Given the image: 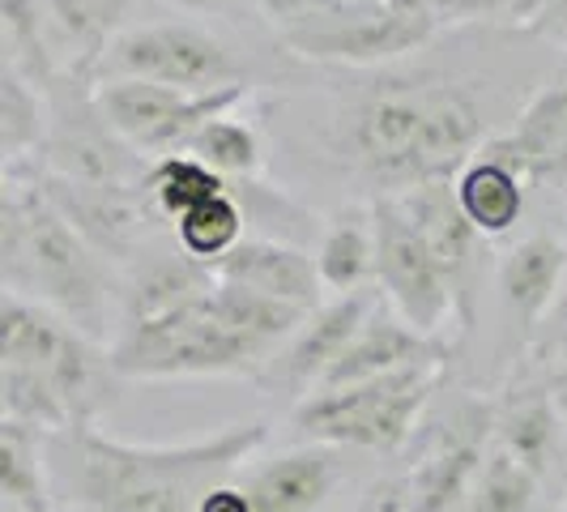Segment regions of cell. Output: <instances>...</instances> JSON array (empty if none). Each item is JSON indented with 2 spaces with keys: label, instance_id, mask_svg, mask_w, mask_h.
<instances>
[{
  "label": "cell",
  "instance_id": "28",
  "mask_svg": "<svg viewBox=\"0 0 567 512\" xmlns=\"http://www.w3.org/2000/svg\"><path fill=\"white\" fill-rule=\"evenodd\" d=\"M538 483V474L495 440L461 512H534Z\"/></svg>",
  "mask_w": 567,
  "mask_h": 512
},
{
  "label": "cell",
  "instance_id": "25",
  "mask_svg": "<svg viewBox=\"0 0 567 512\" xmlns=\"http://www.w3.org/2000/svg\"><path fill=\"white\" fill-rule=\"evenodd\" d=\"M316 269L324 290L350 295L359 290L368 274H375V231H371V214H341L333 227L324 231L320 248H316Z\"/></svg>",
  "mask_w": 567,
  "mask_h": 512
},
{
  "label": "cell",
  "instance_id": "39",
  "mask_svg": "<svg viewBox=\"0 0 567 512\" xmlns=\"http://www.w3.org/2000/svg\"><path fill=\"white\" fill-rule=\"evenodd\" d=\"M179 4H188V9H218V4H230V0H179Z\"/></svg>",
  "mask_w": 567,
  "mask_h": 512
},
{
  "label": "cell",
  "instance_id": "17",
  "mask_svg": "<svg viewBox=\"0 0 567 512\" xmlns=\"http://www.w3.org/2000/svg\"><path fill=\"white\" fill-rule=\"evenodd\" d=\"M426 359H444V346L435 338H423L419 329H410L401 316L375 308L368 316V325L359 329V338L350 341L346 355L333 363V371L320 380V389H346V385L375 380V376H389V371H401L410 363H426Z\"/></svg>",
  "mask_w": 567,
  "mask_h": 512
},
{
  "label": "cell",
  "instance_id": "36",
  "mask_svg": "<svg viewBox=\"0 0 567 512\" xmlns=\"http://www.w3.org/2000/svg\"><path fill=\"white\" fill-rule=\"evenodd\" d=\"M200 512H256V509H252V495L244 487L218 483L200 500Z\"/></svg>",
  "mask_w": 567,
  "mask_h": 512
},
{
  "label": "cell",
  "instance_id": "14",
  "mask_svg": "<svg viewBox=\"0 0 567 512\" xmlns=\"http://www.w3.org/2000/svg\"><path fill=\"white\" fill-rule=\"evenodd\" d=\"M209 274L218 283L248 286L256 295L295 304L303 313L320 308V290H324L320 269H316V256L299 253L290 244H278V239H244L227 256H218L209 265Z\"/></svg>",
  "mask_w": 567,
  "mask_h": 512
},
{
  "label": "cell",
  "instance_id": "11",
  "mask_svg": "<svg viewBox=\"0 0 567 512\" xmlns=\"http://www.w3.org/2000/svg\"><path fill=\"white\" fill-rule=\"evenodd\" d=\"M375 313L368 290H350V295H338L333 304H320L308 325L286 341V350L265 368V380L286 389L290 398H312L320 389V380L333 371L346 346L359 338V329L368 325V316Z\"/></svg>",
  "mask_w": 567,
  "mask_h": 512
},
{
  "label": "cell",
  "instance_id": "26",
  "mask_svg": "<svg viewBox=\"0 0 567 512\" xmlns=\"http://www.w3.org/2000/svg\"><path fill=\"white\" fill-rule=\"evenodd\" d=\"M39 85L27 82L18 64L4 60L0 69V150H4V171L18 167L22 154L48 142V115L39 107Z\"/></svg>",
  "mask_w": 567,
  "mask_h": 512
},
{
  "label": "cell",
  "instance_id": "13",
  "mask_svg": "<svg viewBox=\"0 0 567 512\" xmlns=\"http://www.w3.org/2000/svg\"><path fill=\"white\" fill-rule=\"evenodd\" d=\"M440 30L431 13H389L375 9L338 27H295L286 30V48L308 60H341V64H375L423 48Z\"/></svg>",
  "mask_w": 567,
  "mask_h": 512
},
{
  "label": "cell",
  "instance_id": "18",
  "mask_svg": "<svg viewBox=\"0 0 567 512\" xmlns=\"http://www.w3.org/2000/svg\"><path fill=\"white\" fill-rule=\"evenodd\" d=\"M341 483L338 457L329 444H308L265 461L244 479L256 512H316Z\"/></svg>",
  "mask_w": 567,
  "mask_h": 512
},
{
  "label": "cell",
  "instance_id": "31",
  "mask_svg": "<svg viewBox=\"0 0 567 512\" xmlns=\"http://www.w3.org/2000/svg\"><path fill=\"white\" fill-rule=\"evenodd\" d=\"M184 154L200 158L205 167L218 171L223 180H227V175L248 180V175H256V167H260V145H256V133L244 124V120H235V115H218V120H209L197 137L188 142Z\"/></svg>",
  "mask_w": 567,
  "mask_h": 512
},
{
  "label": "cell",
  "instance_id": "3",
  "mask_svg": "<svg viewBox=\"0 0 567 512\" xmlns=\"http://www.w3.org/2000/svg\"><path fill=\"white\" fill-rule=\"evenodd\" d=\"M0 265H4V290L30 304H43L48 313L78 325L82 334H99L107 308L103 260L82 239V231L52 205L34 171L30 180H18V171H4Z\"/></svg>",
  "mask_w": 567,
  "mask_h": 512
},
{
  "label": "cell",
  "instance_id": "7",
  "mask_svg": "<svg viewBox=\"0 0 567 512\" xmlns=\"http://www.w3.org/2000/svg\"><path fill=\"white\" fill-rule=\"evenodd\" d=\"M368 214L375 231V283L410 329L435 338L440 325L456 313V295L423 223L414 218L410 201L401 193L375 197Z\"/></svg>",
  "mask_w": 567,
  "mask_h": 512
},
{
  "label": "cell",
  "instance_id": "27",
  "mask_svg": "<svg viewBox=\"0 0 567 512\" xmlns=\"http://www.w3.org/2000/svg\"><path fill=\"white\" fill-rule=\"evenodd\" d=\"M214 286V274L209 265H200L193 256H175V260H158L150 265L137 286L128 290V308H124V320H145V316H158L167 308H179L188 299H197Z\"/></svg>",
  "mask_w": 567,
  "mask_h": 512
},
{
  "label": "cell",
  "instance_id": "12",
  "mask_svg": "<svg viewBox=\"0 0 567 512\" xmlns=\"http://www.w3.org/2000/svg\"><path fill=\"white\" fill-rule=\"evenodd\" d=\"M39 184L99 256H128L142 244L150 218L145 184H82L52 171H43Z\"/></svg>",
  "mask_w": 567,
  "mask_h": 512
},
{
  "label": "cell",
  "instance_id": "22",
  "mask_svg": "<svg viewBox=\"0 0 567 512\" xmlns=\"http://www.w3.org/2000/svg\"><path fill=\"white\" fill-rule=\"evenodd\" d=\"M43 4H48V18L69 48V73L82 78V73L103 64L107 48L115 43V27L133 0H43Z\"/></svg>",
  "mask_w": 567,
  "mask_h": 512
},
{
  "label": "cell",
  "instance_id": "9",
  "mask_svg": "<svg viewBox=\"0 0 567 512\" xmlns=\"http://www.w3.org/2000/svg\"><path fill=\"white\" fill-rule=\"evenodd\" d=\"M244 99H248V85L188 94V90L133 82V78L99 82V90H94V103H99L103 120L112 124L115 137L137 154H154V163L167 154H184L209 120L230 115V107H239Z\"/></svg>",
  "mask_w": 567,
  "mask_h": 512
},
{
  "label": "cell",
  "instance_id": "21",
  "mask_svg": "<svg viewBox=\"0 0 567 512\" xmlns=\"http://www.w3.org/2000/svg\"><path fill=\"white\" fill-rule=\"evenodd\" d=\"M0 491L13 509L52 512V461H48V436L27 423L0 419Z\"/></svg>",
  "mask_w": 567,
  "mask_h": 512
},
{
  "label": "cell",
  "instance_id": "32",
  "mask_svg": "<svg viewBox=\"0 0 567 512\" xmlns=\"http://www.w3.org/2000/svg\"><path fill=\"white\" fill-rule=\"evenodd\" d=\"M534 355L542 359V368L555 380L567 376V308H550V316L542 320V329L534 334Z\"/></svg>",
  "mask_w": 567,
  "mask_h": 512
},
{
  "label": "cell",
  "instance_id": "4",
  "mask_svg": "<svg viewBox=\"0 0 567 512\" xmlns=\"http://www.w3.org/2000/svg\"><path fill=\"white\" fill-rule=\"evenodd\" d=\"M214 286L158 316L124 320V334L112 346V363L133 380H175V376H265L274 346L256 341L230 325L218 308Z\"/></svg>",
  "mask_w": 567,
  "mask_h": 512
},
{
  "label": "cell",
  "instance_id": "20",
  "mask_svg": "<svg viewBox=\"0 0 567 512\" xmlns=\"http://www.w3.org/2000/svg\"><path fill=\"white\" fill-rule=\"evenodd\" d=\"M495 440L508 449L512 457H520L538 479H546L550 461L559 453L564 440V419L550 389H516L495 419Z\"/></svg>",
  "mask_w": 567,
  "mask_h": 512
},
{
  "label": "cell",
  "instance_id": "23",
  "mask_svg": "<svg viewBox=\"0 0 567 512\" xmlns=\"http://www.w3.org/2000/svg\"><path fill=\"white\" fill-rule=\"evenodd\" d=\"M0 22H4V52L9 64L27 73V82L39 90L56 85V43H52V18L43 0H0Z\"/></svg>",
  "mask_w": 567,
  "mask_h": 512
},
{
  "label": "cell",
  "instance_id": "1",
  "mask_svg": "<svg viewBox=\"0 0 567 512\" xmlns=\"http://www.w3.org/2000/svg\"><path fill=\"white\" fill-rule=\"evenodd\" d=\"M269 440L265 423L223 427L188 444H128L94 427L48 436L52 487L85 512H200V500Z\"/></svg>",
  "mask_w": 567,
  "mask_h": 512
},
{
  "label": "cell",
  "instance_id": "40",
  "mask_svg": "<svg viewBox=\"0 0 567 512\" xmlns=\"http://www.w3.org/2000/svg\"><path fill=\"white\" fill-rule=\"evenodd\" d=\"M559 308H567V278H564V290H559V299H555Z\"/></svg>",
  "mask_w": 567,
  "mask_h": 512
},
{
  "label": "cell",
  "instance_id": "33",
  "mask_svg": "<svg viewBox=\"0 0 567 512\" xmlns=\"http://www.w3.org/2000/svg\"><path fill=\"white\" fill-rule=\"evenodd\" d=\"M354 512H419V491H414V479H380L363 491V500L354 504Z\"/></svg>",
  "mask_w": 567,
  "mask_h": 512
},
{
  "label": "cell",
  "instance_id": "2",
  "mask_svg": "<svg viewBox=\"0 0 567 512\" xmlns=\"http://www.w3.org/2000/svg\"><path fill=\"white\" fill-rule=\"evenodd\" d=\"M341 142L375 197H393L453 184L486 145V120L461 85L384 82L346 112Z\"/></svg>",
  "mask_w": 567,
  "mask_h": 512
},
{
  "label": "cell",
  "instance_id": "34",
  "mask_svg": "<svg viewBox=\"0 0 567 512\" xmlns=\"http://www.w3.org/2000/svg\"><path fill=\"white\" fill-rule=\"evenodd\" d=\"M274 18L282 22H308V18H324V13H338L350 0H265Z\"/></svg>",
  "mask_w": 567,
  "mask_h": 512
},
{
  "label": "cell",
  "instance_id": "16",
  "mask_svg": "<svg viewBox=\"0 0 567 512\" xmlns=\"http://www.w3.org/2000/svg\"><path fill=\"white\" fill-rule=\"evenodd\" d=\"M567 278V248L550 235L520 239L504 260H499V299L516 320L520 338L534 341L542 320L550 316Z\"/></svg>",
  "mask_w": 567,
  "mask_h": 512
},
{
  "label": "cell",
  "instance_id": "15",
  "mask_svg": "<svg viewBox=\"0 0 567 512\" xmlns=\"http://www.w3.org/2000/svg\"><path fill=\"white\" fill-rule=\"evenodd\" d=\"M486 145L529 184H550V188L567 184V69L529 99L508 137H495Z\"/></svg>",
  "mask_w": 567,
  "mask_h": 512
},
{
  "label": "cell",
  "instance_id": "6",
  "mask_svg": "<svg viewBox=\"0 0 567 512\" xmlns=\"http://www.w3.org/2000/svg\"><path fill=\"white\" fill-rule=\"evenodd\" d=\"M440 371H444V359H426V363H410L346 389H320L299 401L295 431L329 449L354 444L375 453H398L423 419L426 401L440 385Z\"/></svg>",
  "mask_w": 567,
  "mask_h": 512
},
{
  "label": "cell",
  "instance_id": "8",
  "mask_svg": "<svg viewBox=\"0 0 567 512\" xmlns=\"http://www.w3.org/2000/svg\"><path fill=\"white\" fill-rule=\"evenodd\" d=\"M99 78L103 82L133 78V82L188 90V94H214V90H227V85H248L244 82V64L230 57L227 43L205 27H188V22L124 30L107 48V57L99 64Z\"/></svg>",
  "mask_w": 567,
  "mask_h": 512
},
{
  "label": "cell",
  "instance_id": "10",
  "mask_svg": "<svg viewBox=\"0 0 567 512\" xmlns=\"http://www.w3.org/2000/svg\"><path fill=\"white\" fill-rule=\"evenodd\" d=\"M495 419L499 406L483 398L456 401L440 419V427L426 436L423 457L414 465V491H419V512H461L474 479L483 470L486 453L495 444Z\"/></svg>",
  "mask_w": 567,
  "mask_h": 512
},
{
  "label": "cell",
  "instance_id": "5",
  "mask_svg": "<svg viewBox=\"0 0 567 512\" xmlns=\"http://www.w3.org/2000/svg\"><path fill=\"white\" fill-rule=\"evenodd\" d=\"M0 359L39 371L64 401L73 427H94L115 401L120 371L112 350H99L78 325L13 290H4L0 299Z\"/></svg>",
  "mask_w": 567,
  "mask_h": 512
},
{
  "label": "cell",
  "instance_id": "38",
  "mask_svg": "<svg viewBox=\"0 0 567 512\" xmlns=\"http://www.w3.org/2000/svg\"><path fill=\"white\" fill-rule=\"evenodd\" d=\"M550 393H555V406H559V419H564V436H567V376L564 380H550Z\"/></svg>",
  "mask_w": 567,
  "mask_h": 512
},
{
  "label": "cell",
  "instance_id": "30",
  "mask_svg": "<svg viewBox=\"0 0 567 512\" xmlns=\"http://www.w3.org/2000/svg\"><path fill=\"white\" fill-rule=\"evenodd\" d=\"M175 239L184 256H193L200 265H214L218 256H227L235 244H244V205L227 193L209 197L193 214H184L175 223Z\"/></svg>",
  "mask_w": 567,
  "mask_h": 512
},
{
  "label": "cell",
  "instance_id": "29",
  "mask_svg": "<svg viewBox=\"0 0 567 512\" xmlns=\"http://www.w3.org/2000/svg\"><path fill=\"white\" fill-rule=\"evenodd\" d=\"M0 410L13 423H27L43 436H60L73 431V419L56 398V389L39 376V371L22 368V363H4L0 359Z\"/></svg>",
  "mask_w": 567,
  "mask_h": 512
},
{
  "label": "cell",
  "instance_id": "35",
  "mask_svg": "<svg viewBox=\"0 0 567 512\" xmlns=\"http://www.w3.org/2000/svg\"><path fill=\"white\" fill-rule=\"evenodd\" d=\"M525 30H534L538 39H550V43H564L567 48V0H550L542 4L529 22H520Z\"/></svg>",
  "mask_w": 567,
  "mask_h": 512
},
{
  "label": "cell",
  "instance_id": "19",
  "mask_svg": "<svg viewBox=\"0 0 567 512\" xmlns=\"http://www.w3.org/2000/svg\"><path fill=\"white\" fill-rule=\"evenodd\" d=\"M525 188H529V180L512 163H504L491 145H483L478 158L453 180L461 214L486 239H499V235H508L516 227V218L525 209Z\"/></svg>",
  "mask_w": 567,
  "mask_h": 512
},
{
  "label": "cell",
  "instance_id": "37",
  "mask_svg": "<svg viewBox=\"0 0 567 512\" xmlns=\"http://www.w3.org/2000/svg\"><path fill=\"white\" fill-rule=\"evenodd\" d=\"M542 4H550V0H516V4H512V18H516V22H529Z\"/></svg>",
  "mask_w": 567,
  "mask_h": 512
},
{
  "label": "cell",
  "instance_id": "24",
  "mask_svg": "<svg viewBox=\"0 0 567 512\" xmlns=\"http://www.w3.org/2000/svg\"><path fill=\"white\" fill-rule=\"evenodd\" d=\"M218 193H227V180L193 154H167L145 171V201L154 214H163L171 223H179L184 214H193Z\"/></svg>",
  "mask_w": 567,
  "mask_h": 512
}]
</instances>
